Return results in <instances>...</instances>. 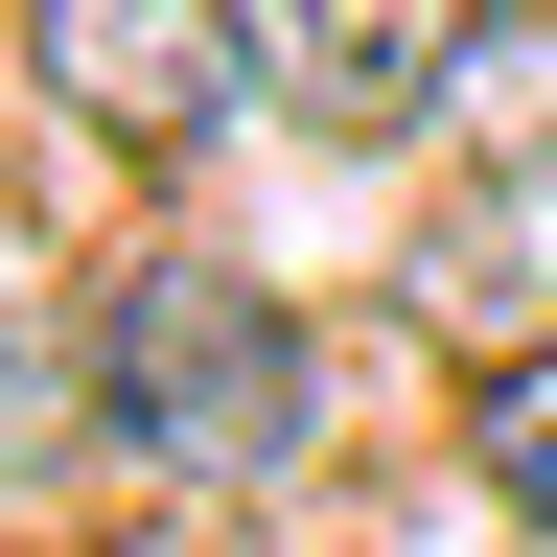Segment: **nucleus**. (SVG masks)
Wrapping results in <instances>:
<instances>
[{
    "instance_id": "3",
    "label": "nucleus",
    "mask_w": 557,
    "mask_h": 557,
    "mask_svg": "<svg viewBox=\"0 0 557 557\" xmlns=\"http://www.w3.org/2000/svg\"><path fill=\"white\" fill-rule=\"evenodd\" d=\"M442 278H511V256H557V24H487L465 70H442Z\"/></svg>"
},
{
    "instance_id": "1",
    "label": "nucleus",
    "mask_w": 557,
    "mask_h": 557,
    "mask_svg": "<svg viewBox=\"0 0 557 557\" xmlns=\"http://www.w3.org/2000/svg\"><path fill=\"white\" fill-rule=\"evenodd\" d=\"M94 442L163 487V511H233V487L302 465V325H278V278L233 256H116L94 278Z\"/></svg>"
},
{
    "instance_id": "6",
    "label": "nucleus",
    "mask_w": 557,
    "mask_h": 557,
    "mask_svg": "<svg viewBox=\"0 0 557 557\" xmlns=\"http://www.w3.org/2000/svg\"><path fill=\"white\" fill-rule=\"evenodd\" d=\"M70 418H94V325H24V302H0V465H47Z\"/></svg>"
},
{
    "instance_id": "7",
    "label": "nucleus",
    "mask_w": 557,
    "mask_h": 557,
    "mask_svg": "<svg viewBox=\"0 0 557 557\" xmlns=\"http://www.w3.org/2000/svg\"><path fill=\"white\" fill-rule=\"evenodd\" d=\"M47 557H163V534H47Z\"/></svg>"
},
{
    "instance_id": "5",
    "label": "nucleus",
    "mask_w": 557,
    "mask_h": 557,
    "mask_svg": "<svg viewBox=\"0 0 557 557\" xmlns=\"http://www.w3.org/2000/svg\"><path fill=\"white\" fill-rule=\"evenodd\" d=\"M465 465H487V487H511V511L557 534V348H511V372L465 395Z\"/></svg>"
},
{
    "instance_id": "2",
    "label": "nucleus",
    "mask_w": 557,
    "mask_h": 557,
    "mask_svg": "<svg viewBox=\"0 0 557 557\" xmlns=\"http://www.w3.org/2000/svg\"><path fill=\"white\" fill-rule=\"evenodd\" d=\"M24 70H47L94 139H139V163L256 116V24H233V0H24Z\"/></svg>"
},
{
    "instance_id": "4",
    "label": "nucleus",
    "mask_w": 557,
    "mask_h": 557,
    "mask_svg": "<svg viewBox=\"0 0 557 557\" xmlns=\"http://www.w3.org/2000/svg\"><path fill=\"white\" fill-rule=\"evenodd\" d=\"M233 24H256V94L278 116L395 139V116H442V70L487 47V0H233Z\"/></svg>"
}]
</instances>
